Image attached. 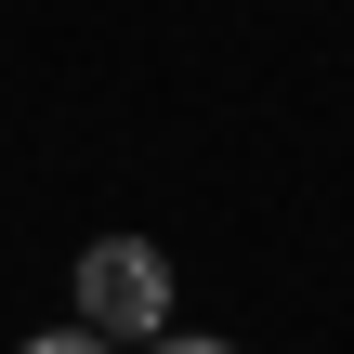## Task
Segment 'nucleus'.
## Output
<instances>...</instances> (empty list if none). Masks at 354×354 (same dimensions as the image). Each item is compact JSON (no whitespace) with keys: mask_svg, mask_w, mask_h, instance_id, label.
Returning <instances> with one entry per match:
<instances>
[{"mask_svg":"<svg viewBox=\"0 0 354 354\" xmlns=\"http://www.w3.org/2000/svg\"><path fill=\"white\" fill-rule=\"evenodd\" d=\"M158 315H171V263H158V236H92V250H79V328H105V342H158Z\"/></svg>","mask_w":354,"mask_h":354,"instance_id":"nucleus-1","label":"nucleus"},{"mask_svg":"<svg viewBox=\"0 0 354 354\" xmlns=\"http://www.w3.org/2000/svg\"><path fill=\"white\" fill-rule=\"evenodd\" d=\"M26 354H118V342H105V328H39Z\"/></svg>","mask_w":354,"mask_h":354,"instance_id":"nucleus-2","label":"nucleus"},{"mask_svg":"<svg viewBox=\"0 0 354 354\" xmlns=\"http://www.w3.org/2000/svg\"><path fill=\"white\" fill-rule=\"evenodd\" d=\"M145 354H236V342H210V328H158Z\"/></svg>","mask_w":354,"mask_h":354,"instance_id":"nucleus-3","label":"nucleus"}]
</instances>
